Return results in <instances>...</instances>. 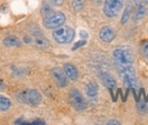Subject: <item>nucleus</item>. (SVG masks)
Wrapping results in <instances>:
<instances>
[{
    "mask_svg": "<svg viewBox=\"0 0 148 125\" xmlns=\"http://www.w3.org/2000/svg\"><path fill=\"white\" fill-rule=\"evenodd\" d=\"M23 121H24V120H23L22 118H19V119L16 120V121L14 122V123H15V124H22V123H23Z\"/></svg>",
    "mask_w": 148,
    "mask_h": 125,
    "instance_id": "29",
    "label": "nucleus"
},
{
    "mask_svg": "<svg viewBox=\"0 0 148 125\" xmlns=\"http://www.w3.org/2000/svg\"><path fill=\"white\" fill-rule=\"evenodd\" d=\"M3 44L7 47H19L22 45V42L17 37H7L3 40Z\"/></svg>",
    "mask_w": 148,
    "mask_h": 125,
    "instance_id": "13",
    "label": "nucleus"
},
{
    "mask_svg": "<svg viewBox=\"0 0 148 125\" xmlns=\"http://www.w3.org/2000/svg\"><path fill=\"white\" fill-rule=\"evenodd\" d=\"M11 107V100L9 98L3 95H0V111L5 112Z\"/></svg>",
    "mask_w": 148,
    "mask_h": 125,
    "instance_id": "16",
    "label": "nucleus"
},
{
    "mask_svg": "<svg viewBox=\"0 0 148 125\" xmlns=\"http://www.w3.org/2000/svg\"><path fill=\"white\" fill-rule=\"evenodd\" d=\"M142 51H143V54L145 55V56L148 58V42H145L144 44H143L142 46Z\"/></svg>",
    "mask_w": 148,
    "mask_h": 125,
    "instance_id": "24",
    "label": "nucleus"
},
{
    "mask_svg": "<svg viewBox=\"0 0 148 125\" xmlns=\"http://www.w3.org/2000/svg\"><path fill=\"white\" fill-rule=\"evenodd\" d=\"M4 87H5V84H4L1 80H0V89H3Z\"/></svg>",
    "mask_w": 148,
    "mask_h": 125,
    "instance_id": "30",
    "label": "nucleus"
},
{
    "mask_svg": "<svg viewBox=\"0 0 148 125\" xmlns=\"http://www.w3.org/2000/svg\"><path fill=\"white\" fill-rule=\"evenodd\" d=\"M136 109L141 113H145V112L148 111V102L143 100V98H139V100L136 103Z\"/></svg>",
    "mask_w": 148,
    "mask_h": 125,
    "instance_id": "17",
    "label": "nucleus"
},
{
    "mask_svg": "<svg viewBox=\"0 0 148 125\" xmlns=\"http://www.w3.org/2000/svg\"><path fill=\"white\" fill-rule=\"evenodd\" d=\"M75 37V32L72 28L67 27V26H60L56 28L52 32V38L56 42L61 44H69L73 40Z\"/></svg>",
    "mask_w": 148,
    "mask_h": 125,
    "instance_id": "3",
    "label": "nucleus"
},
{
    "mask_svg": "<svg viewBox=\"0 0 148 125\" xmlns=\"http://www.w3.org/2000/svg\"><path fill=\"white\" fill-rule=\"evenodd\" d=\"M79 35L83 40H87L88 38V33H87V32H85V31H81Z\"/></svg>",
    "mask_w": 148,
    "mask_h": 125,
    "instance_id": "26",
    "label": "nucleus"
},
{
    "mask_svg": "<svg viewBox=\"0 0 148 125\" xmlns=\"http://www.w3.org/2000/svg\"><path fill=\"white\" fill-rule=\"evenodd\" d=\"M86 44H87V40H78V42L73 45L72 50L74 51V50H76V49L80 48V47L84 46V45H85Z\"/></svg>",
    "mask_w": 148,
    "mask_h": 125,
    "instance_id": "20",
    "label": "nucleus"
},
{
    "mask_svg": "<svg viewBox=\"0 0 148 125\" xmlns=\"http://www.w3.org/2000/svg\"><path fill=\"white\" fill-rule=\"evenodd\" d=\"M51 75L59 88H64L67 85V76L64 73V70H61V68L56 67V68L51 69Z\"/></svg>",
    "mask_w": 148,
    "mask_h": 125,
    "instance_id": "8",
    "label": "nucleus"
},
{
    "mask_svg": "<svg viewBox=\"0 0 148 125\" xmlns=\"http://www.w3.org/2000/svg\"><path fill=\"white\" fill-rule=\"evenodd\" d=\"M99 38L105 42H111L116 38V33H114V31L111 27H104L100 31Z\"/></svg>",
    "mask_w": 148,
    "mask_h": 125,
    "instance_id": "9",
    "label": "nucleus"
},
{
    "mask_svg": "<svg viewBox=\"0 0 148 125\" xmlns=\"http://www.w3.org/2000/svg\"><path fill=\"white\" fill-rule=\"evenodd\" d=\"M135 5H147L148 0H133Z\"/></svg>",
    "mask_w": 148,
    "mask_h": 125,
    "instance_id": "23",
    "label": "nucleus"
},
{
    "mask_svg": "<svg viewBox=\"0 0 148 125\" xmlns=\"http://www.w3.org/2000/svg\"><path fill=\"white\" fill-rule=\"evenodd\" d=\"M34 44L37 47L42 49H47L49 46V40L47 38H45L42 35H38L36 36L34 38Z\"/></svg>",
    "mask_w": 148,
    "mask_h": 125,
    "instance_id": "12",
    "label": "nucleus"
},
{
    "mask_svg": "<svg viewBox=\"0 0 148 125\" xmlns=\"http://www.w3.org/2000/svg\"><path fill=\"white\" fill-rule=\"evenodd\" d=\"M123 1L125 0H105L103 7L105 15L109 18L118 16L123 7Z\"/></svg>",
    "mask_w": 148,
    "mask_h": 125,
    "instance_id": "6",
    "label": "nucleus"
},
{
    "mask_svg": "<svg viewBox=\"0 0 148 125\" xmlns=\"http://www.w3.org/2000/svg\"><path fill=\"white\" fill-rule=\"evenodd\" d=\"M131 11H132L131 5H130V4H127L126 7L125 8V11H123V17H121V24H125V23L127 22L128 19H130V17L131 16Z\"/></svg>",
    "mask_w": 148,
    "mask_h": 125,
    "instance_id": "18",
    "label": "nucleus"
},
{
    "mask_svg": "<svg viewBox=\"0 0 148 125\" xmlns=\"http://www.w3.org/2000/svg\"><path fill=\"white\" fill-rule=\"evenodd\" d=\"M30 124H39V125H46V122L42 119H36L34 121H30Z\"/></svg>",
    "mask_w": 148,
    "mask_h": 125,
    "instance_id": "25",
    "label": "nucleus"
},
{
    "mask_svg": "<svg viewBox=\"0 0 148 125\" xmlns=\"http://www.w3.org/2000/svg\"><path fill=\"white\" fill-rule=\"evenodd\" d=\"M49 2L56 6H61L63 4L64 0H49Z\"/></svg>",
    "mask_w": 148,
    "mask_h": 125,
    "instance_id": "22",
    "label": "nucleus"
},
{
    "mask_svg": "<svg viewBox=\"0 0 148 125\" xmlns=\"http://www.w3.org/2000/svg\"><path fill=\"white\" fill-rule=\"evenodd\" d=\"M86 95L88 96V98H94L97 97L98 95V91H99V87L95 82H91L86 86Z\"/></svg>",
    "mask_w": 148,
    "mask_h": 125,
    "instance_id": "14",
    "label": "nucleus"
},
{
    "mask_svg": "<svg viewBox=\"0 0 148 125\" xmlns=\"http://www.w3.org/2000/svg\"><path fill=\"white\" fill-rule=\"evenodd\" d=\"M113 57L114 60L116 65L121 69L125 68V67L131 66L133 63V56L130 50L123 47H119V48L114 50Z\"/></svg>",
    "mask_w": 148,
    "mask_h": 125,
    "instance_id": "2",
    "label": "nucleus"
},
{
    "mask_svg": "<svg viewBox=\"0 0 148 125\" xmlns=\"http://www.w3.org/2000/svg\"><path fill=\"white\" fill-rule=\"evenodd\" d=\"M107 124L108 125H119L121 123L119 121H116V120H110V121L107 122Z\"/></svg>",
    "mask_w": 148,
    "mask_h": 125,
    "instance_id": "27",
    "label": "nucleus"
},
{
    "mask_svg": "<svg viewBox=\"0 0 148 125\" xmlns=\"http://www.w3.org/2000/svg\"><path fill=\"white\" fill-rule=\"evenodd\" d=\"M68 98H69V102H70L71 105L74 107L75 109L82 111L87 107L86 102L83 98V96L81 95V93L76 89H72V90L69 92L68 94Z\"/></svg>",
    "mask_w": 148,
    "mask_h": 125,
    "instance_id": "7",
    "label": "nucleus"
},
{
    "mask_svg": "<svg viewBox=\"0 0 148 125\" xmlns=\"http://www.w3.org/2000/svg\"><path fill=\"white\" fill-rule=\"evenodd\" d=\"M121 74L123 77V84L127 90H131L133 93L136 95V93H139L140 86L137 81L136 75H135L134 69L131 66L125 67V68L121 69Z\"/></svg>",
    "mask_w": 148,
    "mask_h": 125,
    "instance_id": "1",
    "label": "nucleus"
},
{
    "mask_svg": "<svg viewBox=\"0 0 148 125\" xmlns=\"http://www.w3.org/2000/svg\"><path fill=\"white\" fill-rule=\"evenodd\" d=\"M65 22V15L61 12H51L42 20V24L47 29H56Z\"/></svg>",
    "mask_w": 148,
    "mask_h": 125,
    "instance_id": "5",
    "label": "nucleus"
},
{
    "mask_svg": "<svg viewBox=\"0 0 148 125\" xmlns=\"http://www.w3.org/2000/svg\"><path fill=\"white\" fill-rule=\"evenodd\" d=\"M42 13L44 14H46V16L47 15H49V13H51V7L49 5V4H47V3H44V5H42Z\"/></svg>",
    "mask_w": 148,
    "mask_h": 125,
    "instance_id": "21",
    "label": "nucleus"
},
{
    "mask_svg": "<svg viewBox=\"0 0 148 125\" xmlns=\"http://www.w3.org/2000/svg\"><path fill=\"white\" fill-rule=\"evenodd\" d=\"M17 100L26 105H36L42 102V95L34 89H26L17 94Z\"/></svg>",
    "mask_w": 148,
    "mask_h": 125,
    "instance_id": "4",
    "label": "nucleus"
},
{
    "mask_svg": "<svg viewBox=\"0 0 148 125\" xmlns=\"http://www.w3.org/2000/svg\"><path fill=\"white\" fill-rule=\"evenodd\" d=\"M101 80L105 86L109 89V90L113 91L116 89V82L114 80V78L112 75H110L108 73H102L101 74Z\"/></svg>",
    "mask_w": 148,
    "mask_h": 125,
    "instance_id": "11",
    "label": "nucleus"
},
{
    "mask_svg": "<svg viewBox=\"0 0 148 125\" xmlns=\"http://www.w3.org/2000/svg\"><path fill=\"white\" fill-rule=\"evenodd\" d=\"M24 40H25L26 44H29V42H31V40H31L30 37H27V36H26V37L24 38Z\"/></svg>",
    "mask_w": 148,
    "mask_h": 125,
    "instance_id": "28",
    "label": "nucleus"
},
{
    "mask_svg": "<svg viewBox=\"0 0 148 125\" xmlns=\"http://www.w3.org/2000/svg\"><path fill=\"white\" fill-rule=\"evenodd\" d=\"M146 6L147 5H136V9H135V13H134L135 22L142 20L145 17V14H146Z\"/></svg>",
    "mask_w": 148,
    "mask_h": 125,
    "instance_id": "15",
    "label": "nucleus"
},
{
    "mask_svg": "<svg viewBox=\"0 0 148 125\" xmlns=\"http://www.w3.org/2000/svg\"><path fill=\"white\" fill-rule=\"evenodd\" d=\"M72 6L75 11H80L84 7V0H72Z\"/></svg>",
    "mask_w": 148,
    "mask_h": 125,
    "instance_id": "19",
    "label": "nucleus"
},
{
    "mask_svg": "<svg viewBox=\"0 0 148 125\" xmlns=\"http://www.w3.org/2000/svg\"><path fill=\"white\" fill-rule=\"evenodd\" d=\"M63 70H64V73H65V75L67 76V78L69 79V80H71V81H73V82L77 81L79 74H78L77 68H76V67L73 65V64H71V63L64 64Z\"/></svg>",
    "mask_w": 148,
    "mask_h": 125,
    "instance_id": "10",
    "label": "nucleus"
}]
</instances>
